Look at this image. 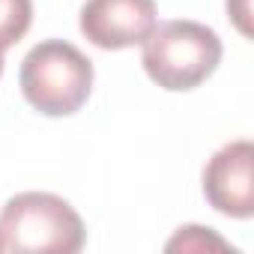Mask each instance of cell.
I'll use <instances>...</instances> for the list:
<instances>
[{"label":"cell","mask_w":254,"mask_h":254,"mask_svg":"<svg viewBox=\"0 0 254 254\" xmlns=\"http://www.w3.org/2000/svg\"><path fill=\"white\" fill-rule=\"evenodd\" d=\"M144 72L168 93H186L200 87L221 63V39L212 27L189 18L162 21L141 42Z\"/></svg>","instance_id":"cell-1"},{"label":"cell","mask_w":254,"mask_h":254,"mask_svg":"<svg viewBox=\"0 0 254 254\" xmlns=\"http://www.w3.org/2000/svg\"><path fill=\"white\" fill-rule=\"evenodd\" d=\"M18 84L42 117H72L93 93V60L66 39H45L24 54Z\"/></svg>","instance_id":"cell-2"},{"label":"cell","mask_w":254,"mask_h":254,"mask_svg":"<svg viewBox=\"0 0 254 254\" xmlns=\"http://www.w3.org/2000/svg\"><path fill=\"white\" fill-rule=\"evenodd\" d=\"M3 251L15 254H75L87 230L75 206L51 191H21L0 209Z\"/></svg>","instance_id":"cell-3"},{"label":"cell","mask_w":254,"mask_h":254,"mask_svg":"<svg viewBox=\"0 0 254 254\" xmlns=\"http://www.w3.org/2000/svg\"><path fill=\"white\" fill-rule=\"evenodd\" d=\"M159 24L156 0H84L78 27L102 51L141 45Z\"/></svg>","instance_id":"cell-4"},{"label":"cell","mask_w":254,"mask_h":254,"mask_svg":"<svg viewBox=\"0 0 254 254\" xmlns=\"http://www.w3.org/2000/svg\"><path fill=\"white\" fill-rule=\"evenodd\" d=\"M251 141L224 144L203 168V197L206 203L227 218L254 215V186H251Z\"/></svg>","instance_id":"cell-5"},{"label":"cell","mask_w":254,"mask_h":254,"mask_svg":"<svg viewBox=\"0 0 254 254\" xmlns=\"http://www.w3.org/2000/svg\"><path fill=\"white\" fill-rule=\"evenodd\" d=\"M33 24V0H0V51L24 39Z\"/></svg>","instance_id":"cell-6"},{"label":"cell","mask_w":254,"mask_h":254,"mask_svg":"<svg viewBox=\"0 0 254 254\" xmlns=\"http://www.w3.org/2000/svg\"><path fill=\"white\" fill-rule=\"evenodd\" d=\"M168 251H203V248H227V242L221 236L212 233V227H200V224H186L177 230V236L165 245Z\"/></svg>","instance_id":"cell-7"},{"label":"cell","mask_w":254,"mask_h":254,"mask_svg":"<svg viewBox=\"0 0 254 254\" xmlns=\"http://www.w3.org/2000/svg\"><path fill=\"white\" fill-rule=\"evenodd\" d=\"M248 15H251V3H248V0H227V18L236 24V30H239L245 39H251Z\"/></svg>","instance_id":"cell-8"},{"label":"cell","mask_w":254,"mask_h":254,"mask_svg":"<svg viewBox=\"0 0 254 254\" xmlns=\"http://www.w3.org/2000/svg\"><path fill=\"white\" fill-rule=\"evenodd\" d=\"M0 75H3V51H0Z\"/></svg>","instance_id":"cell-9"},{"label":"cell","mask_w":254,"mask_h":254,"mask_svg":"<svg viewBox=\"0 0 254 254\" xmlns=\"http://www.w3.org/2000/svg\"><path fill=\"white\" fill-rule=\"evenodd\" d=\"M0 251H3V239H0Z\"/></svg>","instance_id":"cell-10"}]
</instances>
